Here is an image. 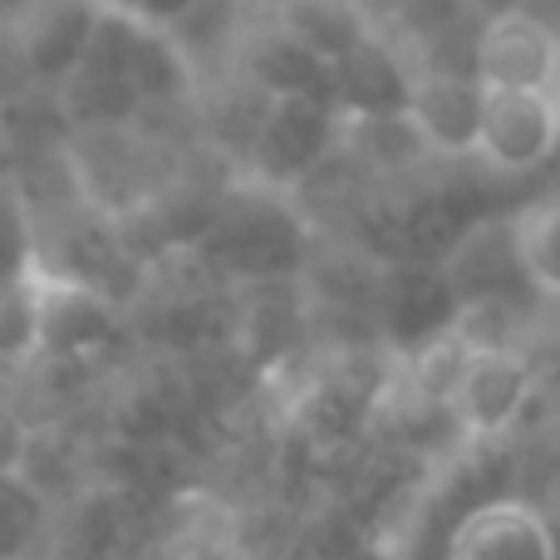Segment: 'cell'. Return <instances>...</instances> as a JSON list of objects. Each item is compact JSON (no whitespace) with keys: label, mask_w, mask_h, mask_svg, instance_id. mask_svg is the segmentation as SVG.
Returning a JSON list of instances; mask_svg holds the SVG:
<instances>
[{"label":"cell","mask_w":560,"mask_h":560,"mask_svg":"<svg viewBox=\"0 0 560 560\" xmlns=\"http://www.w3.org/2000/svg\"><path fill=\"white\" fill-rule=\"evenodd\" d=\"M522 280L541 300H560V192L536 197L506 222Z\"/></svg>","instance_id":"30bf717a"},{"label":"cell","mask_w":560,"mask_h":560,"mask_svg":"<svg viewBox=\"0 0 560 560\" xmlns=\"http://www.w3.org/2000/svg\"><path fill=\"white\" fill-rule=\"evenodd\" d=\"M536 506H541V516H546V522H551L556 546H560V472H551V482H546V497H541V502H536Z\"/></svg>","instance_id":"4fadbf2b"},{"label":"cell","mask_w":560,"mask_h":560,"mask_svg":"<svg viewBox=\"0 0 560 560\" xmlns=\"http://www.w3.org/2000/svg\"><path fill=\"white\" fill-rule=\"evenodd\" d=\"M271 25L295 39L300 49H310L315 59H325L329 69L374 35L364 0H276Z\"/></svg>","instance_id":"ba28073f"},{"label":"cell","mask_w":560,"mask_h":560,"mask_svg":"<svg viewBox=\"0 0 560 560\" xmlns=\"http://www.w3.org/2000/svg\"><path fill=\"white\" fill-rule=\"evenodd\" d=\"M329 153H339V108L329 98H266L261 128L252 138V163L266 183H300Z\"/></svg>","instance_id":"277c9868"},{"label":"cell","mask_w":560,"mask_h":560,"mask_svg":"<svg viewBox=\"0 0 560 560\" xmlns=\"http://www.w3.org/2000/svg\"><path fill=\"white\" fill-rule=\"evenodd\" d=\"M551 98H556V108H560V59H556V84H551Z\"/></svg>","instance_id":"9a60e30c"},{"label":"cell","mask_w":560,"mask_h":560,"mask_svg":"<svg viewBox=\"0 0 560 560\" xmlns=\"http://www.w3.org/2000/svg\"><path fill=\"white\" fill-rule=\"evenodd\" d=\"M339 153L364 163L369 173H413L433 163V148L408 118V108H384V114H339Z\"/></svg>","instance_id":"9c48e42d"},{"label":"cell","mask_w":560,"mask_h":560,"mask_svg":"<svg viewBox=\"0 0 560 560\" xmlns=\"http://www.w3.org/2000/svg\"><path fill=\"white\" fill-rule=\"evenodd\" d=\"M560 59V30L541 10L487 15L472 35V74L482 89H536L551 94Z\"/></svg>","instance_id":"3957f363"},{"label":"cell","mask_w":560,"mask_h":560,"mask_svg":"<svg viewBox=\"0 0 560 560\" xmlns=\"http://www.w3.org/2000/svg\"><path fill=\"white\" fill-rule=\"evenodd\" d=\"M556 447H560V438H556ZM556 472H560V457H556Z\"/></svg>","instance_id":"2e32d148"},{"label":"cell","mask_w":560,"mask_h":560,"mask_svg":"<svg viewBox=\"0 0 560 560\" xmlns=\"http://www.w3.org/2000/svg\"><path fill=\"white\" fill-rule=\"evenodd\" d=\"M98 10L89 0H30V10L15 25V45L25 55L30 74L65 84L74 79V69L89 59L98 39Z\"/></svg>","instance_id":"52a82bcc"},{"label":"cell","mask_w":560,"mask_h":560,"mask_svg":"<svg viewBox=\"0 0 560 560\" xmlns=\"http://www.w3.org/2000/svg\"><path fill=\"white\" fill-rule=\"evenodd\" d=\"M482 104L487 89L477 84L472 69L413 65V84H408L404 108L438 158H472L477 128H482Z\"/></svg>","instance_id":"5b68a950"},{"label":"cell","mask_w":560,"mask_h":560,"mask_svg":"<svg viewBox=\"0 0 560 560\" xmlns=\"http://www.w3.org/2000/svg\"><path fill=\"white\" fill-rule=\"evenodd\" d=\"M39 271V242H35V217L25 212L20 192L0 183V300L30 285Z\"/></svg>","instance_id":"8fae6325"},{"label":"cell","mask_w":560,"mask_h":560,"mask_svg":"<svg viewBox=\"0 0 560 560\" xmlns=\"http://www.w3.org/2000/svg\"><path fill=\"white\" fill-rule=\"evenodd\" d=\"M532 394H536V374L522 349L472 345L453 394H447V418H453V428L463 438H502L526 413Z\"/></svg>","instance_id":"7a4b0ae2"},{"label":"cell","mask_w":560,"mask_h":560,"mask_svg":"<svg viewBox=\"0 0 560 560\" xmlns=\"http://www.w3.org/2000/svg\"><path fill=\"white\" fill-rule=\"evenodd\" d=\"M467 10H472L477 20H487V15H506V10H526L532 0H463Z\"/></svg>","instance_id":"5bb4252c"},{"label":"cell","mask_w":560,"mask_h":560,"mask_svg":"<svg viewBox=\"0 0 560 560\" xmlns=\"http://www.w3.org/2000/svg\"><path fill=\"white\" fill-rule=\"evenodd\" d=\"M98 10V20H114V25H133L148 30V35H167L177 39L192 15L207 5V0H89Z\"/></svg>","instance_id":"7c38bea8"},{"label":"cell","mask_w":560,"mask_h":560,"mask_svg":"<svg viewBox=\"0 0 560 560\" xmlns=\"http://www.w3.org/2000/svg\"><path fill=\"white\" fill-rule=\"evenodd\" d=\"M472 158L487 173L526 177L560 158V108L536 89H487Z\"/></svg>","instance_id":"6da1fadb"},{"label":"cell","mask_w":560,"mask_h":560,"mask_svg":"<svg viewBox=\"0 0 560 560\" xmlns=\"http://www.w3.org/2000/svg\"><path fill=\"white\" fill-rule=\"evenodd\" d=\"M447 560H560V546L541 506L502 497L453 526Z\"/></svg>","instance_id":"8992f818"}]
</instances>
